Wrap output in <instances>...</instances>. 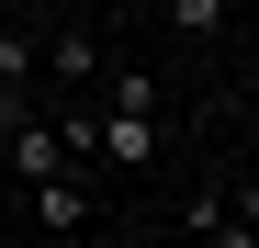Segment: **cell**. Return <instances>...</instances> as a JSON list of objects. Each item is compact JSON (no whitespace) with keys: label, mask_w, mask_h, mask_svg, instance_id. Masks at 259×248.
Here are the masks:
<instances>
[{"label":"cell","mask_w":259,"mask_h":248,"mask_svg":"<svg viewBox=\"0 0 259 248\" xmlns=\"http://www.w3.org/2000/svg\"><path fill=\"white\" fill-rule=\"evenodd\" d=\"M158 23L192 34V46H214V34H226V0H158Z\"/></svg>","instance_id":"obj_7"},{"label":"cell","mask_w":259,"mask_h":248,"mask_svg":"<svg viewBox=\"0 0 259 248\" xmlns=\"http://www.w3.org/2000/svg\"><path fill=\"white\" fill-rule=\"evenodd\" d=\"M34 68H46V34H23L12 12H0V79H12V91H23V79H34Z\"/></svg>","instance_id":"obj_6"},{"label":"cell","mask_w":259,"mask_h":248,"mask_svg":"<svg viewBox=\"0 0 259 248\" xmlns=\"http://www.w3.org/2000/svg\"><path fill=\"white\" fill-rule=\"evenodd\" d=\"M0 12H12V0H0Z\"/></svg>","instance_id":"obj_8"},{"label":"cell","mask_w":259,"mask_h":248,"mask_svg":"<svg viewBox=\"0 0 259 248\" xmlns=\"http://www.w3.org/2000/svg\"><path fill=\"white\" fill-rule=\"evenodd\" d=\"M102 113H169V79L158 68H102Z\"/></svg>","instance_id":"obj_4"},{"label":"cell","mask_w":259,"mask_h":248,"mask_svg":"<svg viewBox=\"0 0 259 248\" xmlns=\"http://www.w3.org/2000/svg\"><path fill=\"white\" fill-rule=\"evenodd\" d=\"M158 147H169V124H158V113H102V124H91V158H102V170H124V181L158 170Z\"/></svg>","instance_id":"obj_2"},{"label":"cell","mask_w":259,"mask_h":248,"mask_svg":"<svg viewBox=\"0 0 259 248\" xmlns=\"http://www.w3.org/2000/svg\"><path fill=\"white\" fill-rule=\"evenodd\" d=\"M12 192H23V226H34V237H79V226H91V203H102V170H91V158H68V170L12 181Z\"/></svg>","instance_id":"obj_1"},{"label":"cell","mask_w":259,"mask_h":248,"mask_svg":"<svg viewBox=\"0 0 259 248\" xmlns=\"http://www.w3.org/2000/svg\"><path fill=\"white\" fill-rule=\"evenodd\" d=\"M46 68L68 79V91H91V79H102V46H91V34H46Z\"/></svg>","instance_id":"obj_5"},{"label":"cell","mask_w":259,"mask_h":248,"mask_svg":"<svg viewBox=\"0 0 259 248\" xmlns=\"http://www.w3.org/2000/svg\"><path fill=\"white\" fill-rule=\"evenodd\" d=\"M0 158H12V181H46V170H68V136H57V113H23L12 136H0Z\"/></svg>","instance_id":"obj_3"}]
</instances>
